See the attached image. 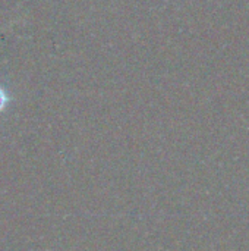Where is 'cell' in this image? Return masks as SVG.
Returning <instances> with one entry per match:
<instances>
[{
	"instance_id": "cell-1",
	"label": "cell",
	"mask_w": 249,
	"mask_h": 251,
	"mask_svg": "<svg viewBox=\"0 0 249 251\" xmlns=\"http://www.w3.org/2000/svg\"><path fill=\"white\" fill-rule=\"evenodd\" d=\"M4 101H6V99H4V94L0 91V109H3V106H4Z\"/></svg>"
}]
</instances>
